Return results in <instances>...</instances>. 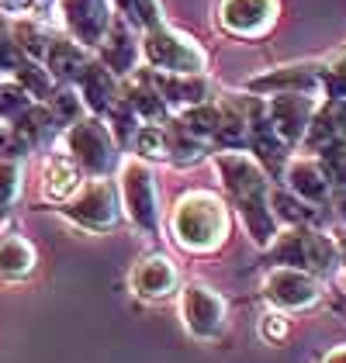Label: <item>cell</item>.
Wrapping results in <instances>:
<instances>
[{"label": "cell", "mask_w": 346, "mask_h": 363, "mask_svg": "<svg viewBox=\"0 0 346 363\" xmlns=\"http://www.w3.org/2000/svg\"><path fill=\"white\" fill-rule=\"evenodd\" d=\"M84 184V169L77 167V160L69 152H52L45 160V169H42V197L52 201V204H62L80 191Z\"/></svg>", "instance_id": "19"}, {"label": "cell", "mask_w": 346, "mask_h": 363, "mask_svg": "<svg viewBox=\"0 0 346 363\" xmlns=\"http://www.w3.org/2000/svg\"><path fill=\"white\" fill-rule=\"evenodd\" d=\"M25 59H28V56L21 52V45L14 42V35L0 28V73H14Z\"/></svg>", "instance_id": "32"}, {"label": "cell", "mask_w": 346, "mask_h": 363, "mask_svg": "<svg viewBox=\"0 0 346 363\" xmlns=\"http://www.w3.org/2000/svg\"><path fill=\"white\" fill-rule=\"evenodd\" d=\"M38 267V252L25 235L4 232L0 235V280H25Z\"/></svg>", "instance_id": "23"}, {"label": "cell", "mask_w": 346, "mask_h": 363, "mask_svg": "<svg viewBox=\"0 0 346 363\" xmlns=\"http://www.w3.org/2000/svg\"><path fill=\"white\" fill-rule=\"evenodd\" d=\"M42 62H45V69L56 77L59 84H77L80 73H84L94 59H90V49H86V45L66 38V35H52V42H49Z\"/></svg>", "instance_id": "21"}, {"label": "cell", "mask_w": 346, "mask_h": 363, "mask_svg": "<svg viewBox=\"0 0 346 363\" xmlns=\"http://www.w3.org/2000/svg\"><path fill=\"white\" fill-rule=\"evenodd\" d=\"M229 208L211 191H187L170 208V235L187 252H215L229 239Z\"/></svg>", "instance_id": "2"}, {"label": "cell", "mask_w": 346, "mask_h": 363, "mask_svg": "<svg viewBox=\"0 0 346 363\" xmlns=\"http://www.w3.org/2000/svg\"><path fill=\"white\" fill-rule=\"evenodd\" d=\"M156 90L163 94V101L170 104V111H184L211 101V80L204 73H149Z\"/></svg>", "instance_id": "17"}, {"label": "cell", "mask_w": 346, "mask_h": 363, "mask_svg": "<svg viewBox=\"0 0 346 363\" xmlns=\"http://www.w3.org/2000/svg\"><path fill=\"white\" fill-rule=\"evenodd\" d=\"M316 97L312 94H270V101H267V118H270V125H274V132L281 135L284 145H298V142L305 139V132H308V121H312V114H316Z\"/></svg>", "instance_id": "12"}, {"label": "cell", "mask_w": 346, "mask_h": 363, "mask_svg": "<svg viewBox=\"0 0 346 363\" xmlns=\"http://www.w3.org/2000/svg\"><path fill=\"white\" fill-rule=\"evenodd\" d=\"M336 211H340V218L346 222V191H340V194H336Z\"/></svg>", "instance_id": "36"}, {"label": "cell", "mask_w": 346, "mask_h": 363, "mask_svg": "<svg viewBox=\"0 0 346 363\" xmlns=\"http://www.w3.org/2000/svg\"><path fill=\"white\" fill-rule=\"evenodd\" d=\"M343 139H346V101L343 97H325V104L316 108V114H312L301 145L308 152H322L325 145L343 142Z\"/></svg>", "instance_id": "18"}, {"label": "cell", "mask_w": 346, "mask_h": 363, "mask_svg": "<svg viewBox=\"0 0 346 363\" xmlns=\"http://www.w3.org/2000/svg\"><path fill=\"white\" fill-rule=\"evenodd\" d=\"M222 28L239 38H260L277 21V0H222Z\"/></svg>", "instance_id": "13"}, {"label": "cell", "mask_w": 346, "mask_h": 363, "mask_svg": "<svg viewBox=\"0 0 346 363\" xmlns=\"http://www.w3.org/2000/svg\"><path fill=\"white\" fill-rule=\"evenodd\" d=\"M128 287H132L135 298L156 305V301H167L173 294H180V270L167 252H145L128 274Z\"/></svg>", "instance_id": "11"}, {"label": "cell", "mask_w": 346, "mask_h": 363, "mask_svg": "<svg viewBox=\"0 0 346 363\" xmlns=\"http://www.w3.org/2000/svg\"><path fill=\"white\" fill-rule=\"evenodd\" d=\"M59 211L77 225V228L94 232V235L115 232L118 225H121V215H125L118 184L111 177H90V180H84L80 191L69 197V201H62Z\"/></svg>", "instance_id": "6"}, {"label": "cell", "mask_w": 346, "mask_h": 363, "mask_svg": "<svg viewBox=\"0 0 346 363\" xmlns=\"http://www.w3.org/2000/svg\"><path fill=\"white\" fill-rule=\"evenodd\" d=\"M215 167H218L222 187L229 194L232 208L239 211L250 239L267 250L277 239L281 222L274 218V208H270V180H267L263 163L242 149H225L215 156Z\"/></svg>", "instance_id": "1"}, {"label": "cell", "mask_w": 346, "mask_h": 363, "mask_svg": "<svg viewBox=\"0 0 346 363\" xmlns=\"http://www.w3.org/2000/svg\"><path fill=\"white\" fill-rule=\"evenodd\" d=\"M45 108H49V114H52V121L59 128H69L73 121H80L84 114H90L84 108V101H80V94L69 90V86H56V94L45 101Z\"/></svg>", "instance_id": "27"}, {"label": "cell", "mask_w": 346, "mask_h": 363, "mask_svg": "<svg viewBox=\"0 0 346 363\" xmlns=\"http://www.w3.org/2000/svg\"><path fill=\"white\" fill-rule=\"evenodd\" d=\"M263 294L270 305L281 311H305L322 298L318 277L298 267H270V274L263 277Z\"/></svg>", "instance_id": "9"}, {"label": "cell", "mask_w": 346, "mask_h": 363, "mask_svg": "<svg viewBox=\"0 0 346 363\" xmlns=\"http://www.w3.org/2000/svg\"><path fill=\"white\" fill-rule=\"evenodd\" d=\"M267 259L274 267H298L316 277H329L340 267V246L312 225H288L267 246Z\"/></svg>", "instance_id": "3"}, {"label": "cell", "mask_w": 346, "mask_h": 363, "mask_svg": "<svg viewBox=\"0 0 346 363\" xmlns=\"http://www.w3.org/2000/svg\"><path fill=\"white\" fill-rule=\"evenodd\" d=\"M260 333H263V339H270V342H281L288 335V318L284 315H267Z\"/></svg>", "instance_id": "33"}, {"label": "cell", "mask_w": 346, "mask_h": 363, "mask_svg": "<svg viewBox=\"0 0 346 363\" xmlns=\"http://www.w3.org/2000/svg\"><path fill=\"white\" fill-rule=\"evenodd\" d=\"M118 11L125 14V21L128 25H135V28H152V25H163V7H160V0H111Z\"/></svg>", "instance_id": "29"}, {"label": "cell", "mask_w": 346, "mask_h": 363, "mask_svg": "<svg viewBox=\"0 0 346 363\" xmlns=\"http://www.w3.org/2000/svg\"><path fill=\"white\" fill-rule=\"evenodd\" d=\"M336 246H340V263H346V228L340 232V239H336Z\"/></svg>", "instance_id": "37"}, {"label": "cell", "mask_w": 346, "mask_h": 363, "mask_svg": "<svg viewBox=\"0 0 346 363\" xmlns=\"http://www.w3.org/2000/svg\"><path fill=\"white\" fill-rule=\"evenodd\" d=\"M180 318H184V329L194 335V339L215 342V339H222V333H225L229 305H225V298L215 287L194 280V284L180 287Z\"/></svg>", "instance_id": "8"}, {"label": "cell", "mask_w": 346, "mask_h": 363, "mask_svg": "<svg viewBox=\"0 0 346 363\" xmlns=\"http://www.w3.org/2000/svg\"><path fill=\"white\" fill-rule=\"evenodd\" d=\"M284 184H288L291 194H298L308 204H325L333 197V180L322 167V160H316V156H294L284 167Z\"/></svg>", "instance_id": "16"}, {"label": "cell", "mask_w": 346, "mask_h": 363, "mask_svg": "<svg viewBox=\"0 0 346 363\" xmlns=\"http://www.w3.org/2000/svg\"><path fill=\"white\" fill-rule=\"evenodd\" d=\"M59 14L73 42L97 49L115 21V4L111 0H59Z\"/></svg>", "instance_id": "10"}, {"label": "cell", "mask_w": 346, "mask_h": 363, "mask_svg": "<svg viewBox=\"0 0 346 363\" xmlns=\"http://www.w3.org/2000/svg\"><path fill=\"white\" fill-rule=\"evenodd\" d=\"M322 90H325V97H343L346 101V52L322 69Z\"/></svg>", "instance_id": "31"}, {"label": "cell", "mask_w": 346, "mask_h": 363, "mask_svg": "<svg viewBox=\"0 0 346 363\" xmlns=\"http://www.w3.org/2000/svg\"><path fill=\"white\" fill-rule=\"evenodd\" d=\"M318 160H322V167L329 173L333 187H336V191H346V139L325 145V149L318 152Z\"/></svg>", "instance_id": "30"}, {"label": "cell", "mask_w": 346, "mask_h": 363, "mask_svg": "<svg viewBox=\"0 0 346 363\" xmlns=\"http://www.w3.org/2000/svg\"><path fill=\"white\" fill-rule=\"evenodd\" d=\"M322 363H346V346H336V350H329Z\"/></svg>", "instance_id": "35"}, {"label": "cell", "mask_w": 346, "mask_h": 363, "mask_svg": "<svg viewBox=\"0 0 346 363\" xmlns=\"http://www.w3.org/2000/svg\"><path fill=\"white\" fill-rule=\"evenodd\" d=\"M35 4H45V0H35Z\"/></svg>", "instance_id": "38"}, {"label": "cell", "mask_w": 346, "mask_h": 363, "mask_svg": "<svg viewBox=\"0 0 346 363\" xmlns=\"http://www.w3.org/2000/svg\"><path fill=\"white\" fill-rule=\"evenodd\" d=\"M11 80L25 86L35 101H49V97L56 94V86H59V80L45 69V62H38V59H25V62L11 73Z\"/></svg>", "instance_id": "24"}, {"label": "cell", "mask_w": 346, "mask_h": 363, "mask_svg": "<svg viewBox=\"0 0 346 363\" xmlns=\"http://www.w3.org/2000/svg\"><path fill=\"white\" fill-rule=\"evenodd\" d=\"M121 101L139 114V121L163 125V121H170L173 118L170 104H167L163 94L156 90L152 77H149V73H139V69H132L128 77H121Z\"/></svg>", "instance_id": "15"}, {"label": "cell", "mask_w": 346, "mask_h": 363, "mask_svg": "<svg viewBox=\"0 0 346 363\" xmlns=\"http://www.w3.org/2000/svg\"><path fill=\"white\" fill-rule=\"evenodd\" d=\"M139 56L156 73H204L208 69V52L187 31L170 28L167 21L145 28L143 42H139Z\"/></svg>", "instance_id": "7"}, {"label": "cell", "mask_w": 346, "mask_h": 363, "mask_svg": "<svg viewBox=\"0 0 346 363\" xmlns=\"http://www.w3.org/2000/svg\"><path fill=\"white\" fill-rule=\"evenodd\" d=\"M97 52H101V62L118 73V77H128L132 69H135V59H139V45L132 42V31H128V21L121 25V21H111V28L104 35V42L97 45Z\"/></svg>", "instance_id": "22"}, {"label": "cell", "mask_w": 346, "mask_h": 363, "mask_svg": "<svg viewBox=\"0 0 346 363\" xmlns=\"http://www.w3.org/2000/svg\"><path fill=\"white\" fill-rule=\"evenodd\" d=\"M59 149L69 152L86 177H111L118 169V142L108 128V121L97 114H84L80 121L62 128Z\"/></svg>", "instance_id": "5"}, {"label": "cell", "mask_w": 346, "mask_h": 363, "mask_svg": "<svg viewBox=\"0 0 346 363\" xmlns=\"http://www.w3.org/2000/svg\"><path fill=\"white\" fill-rule=\"evenodd\" d=\"M118 194L125 218L135 225L143 235H160L163 232V208H160V187L156 173L139 156H125L118 167Z\"/></svg>", "instance_id": "4"}, {"label": "cell", "mask_w": 346, "mask_h": 363, "mask_svg": "<svg viewBox=\"0 0 346 363\" xmlns=\"http://www.w3.org/2000/svg\"><path fill=\"white\" fill-rule=\"evenodd\" d=\"M21 187H25V180H21V160L18 156H0V222L18 204Z\"/></svg>", "instance_id": "25"}, {"label": "cell", "mask_w": 346, "mask_h": 363, "mask_svg": "<svg viewBox=\"0 0 346 363\" xmlns=\"http://www.w3.org/2000/svg\"><path fill=\"white\" fill-rule=\"evenodd\" d=\"M35 7V0H0V11L4 14H25Z\"/></svg>", "instance_id": "34"}, {"label": "cell", "mask_w": 346, "mask_h": 363, "mask_svg": "<svg viewBox=\"0 0 346 363\" xmlns=\"http://www.w3.org/2000/svg\"><path fill=\"white\" fill-rule=\"evenodd\" d=\"M250 90H260V94H312L316 97L318 90H322V69L318 66H308V62H301V66H281V69H274V73H267V77H257V80H250Z\"/></svg>", "instance_id": "20"}, {"label": "cell", "mask_w": 346, "mask_h": 363, "mask_svg": "<svg viewBox=\"0 0 346 363\" xmlns=\"http://www.w3.org/2000/svg\"><path fill=\"white\" fill-rule=\"evenodd\" d=\"M35 104H38V101H35L21 84H14V80L4 84V80H0V125L11 128V125H14L18 118H25Z\"/></svg>", "instance_id": "26"}, {"label": "cell", "mask_w": 346, "mask_h": 363, "mask_svg": "<svg viewBox=\"0 0 346 363\" xmlns=\"http://www.w3.org/2000/svg\"><path fill=\"white\" fill-rule=\"evenodd\" d=\"M77 94H80L86 111L104 118L121 101V77L111 73L104 62H90L80 73V80H77Z\"/></svg>", "instance_id": "14"}, {"label": "cell", "mask_w": 346, "mask_h": 363, "mask_svg": "<svg viewBox=\"0 0 346 363\" xmlns=\"http://www.w3.org/2000/svg\"><path fill=\"white\" fill-rule=\"evenodd\" d=\"M11 35H14V42L21 45V52L28 59H45V49H49V42H52V31H45L42 25H35V21H18L14 28H11Z\"/></svg>", "instance_id": "28"}]
</instances>
